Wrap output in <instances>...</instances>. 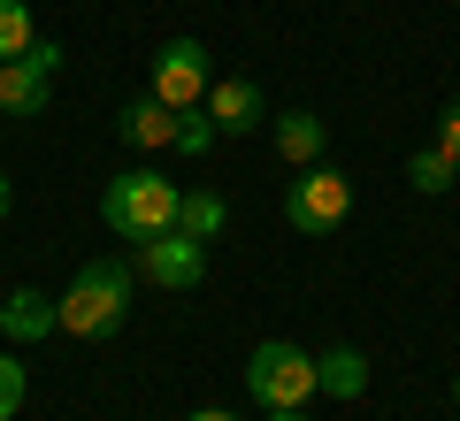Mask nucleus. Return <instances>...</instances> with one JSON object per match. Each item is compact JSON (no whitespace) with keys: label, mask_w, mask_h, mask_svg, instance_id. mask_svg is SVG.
Masks as SVG:
<instances>
[{"label":"nucleus","mask_w":460,"mask_h":421,"mask_svg":"<svg viewBox=\"0 0 460 421\" xmlns=\"http://www.w3.org/2000/svg\"><path fill=\"white\" fill-rule=\"evenodd\" d=\"M177 184L162 177V169H123V177H108V192H100V223L115 230V238H162V230H177Z\"/></svg>","instance_id":"1"},{"label":"nucleus","mask_w":460,"mask_h":421,"mask_svg":"<svg viewBox=\"0 0 460 421\" xmlns=\"http://www.w3.org/2000/svg\"><path fill=\"white\" fill-rule=\"evenodd\" d=\"M54 307H62L69 338H115L123 314H131V268H123V260H84Z\"/></svg>","instance_id":"2"},{"label":"nucleus","mask_w":460,"mask_h":421,"mask_svg":"<svg viewBox=\"0 0 460 421\" xmlns=\"http://www.w3.org/2000/svg\"><path fill=\"white\" fill-rule=\"evenodd\" d=\"M353 215V177L330 162H307L292 177V192H284V223L299 230V238H330V230Z\"/></svg>","instance_id":"3"},{"label":"nucleus","mask_w":460,"mask_h":421,"mask_svg":"<svg viewBox=\"0 0 460 421\" xmlns=\"http://www.w3.org/2000/svg\"><path fill=\"white\" fill-rule=\"evenodd\" d=\"M246 390L253 406H307L314 399V353H299V345H253L246 360Z\"/></svg>","instance_id":"4"},{"label":"nucleus","mask_w":460,"mask_h":421,"mask_svg":"<svg viewBox=\"0 0 460 421\" xmlns=\"http://www.w3.org/2000/svg\"><path fill=\"white\" fill-rule=\"evenodd\" d=\"M54 69H62V47H54V39H31V47H23L16 62H0V115H16V123L47 115Z\"/></svg>","instance_id":"5"},{"label":"nucleus","mask_w":460,"mask_h":421,"mask_svg":"<svg viewBox=\"0 0 460 421\" xmlns=\"http://www.w3.org/2000/svg\"><path fill=\"white\" fill-rule=\"evenodd\" d=\"M208 84H215V62H208L199 39H169V47L154 54V100H162V108H177V115L199 108Z\"/></svg>","instance_id":"6"},{"label":"nucleus","mask_w":460,"mask_h":421,"mask_svg":"<svg viewBox=\"0 0 460 421\" xmlns=\"http://www.w3.org/2000/svg\"><path fill=\"white\" fill-rule=\"evenodd\" d=\"M138 276L162 284V292H199L208 284V245L184 238V230H162V238L138 245Z\"/></svg>","instance_id":"7"},{"label":"nucleus","mask_w":460,"mask_h":421,"mask_svg":"<svg viewBox=\"0 0 460 421\" xmlns=\"http://www.w3.org/2000/svg\"><path fill=\"white\" fill-rule=\"evenodd\" d=\"M208 115H215L223 138H246V130L269 123V100H261V84H253V77H215L208 84Z\"/></svg>","instance_id":"8"},{"label":"nucleus","mask_w":460,"mask_h":421,"mask_svg":"<svg viewBox=\"0 0 460 421\" xmlns=\"http://www.w3.org/2000/svg\"><path fill=\"white\" fill-rule=\"evenodd\" d=\"M47 329H62V307H54L47 292H31V284H16V292L0 299V338L31 345V338H47Z\"/></svg>","instance_id":"9"},{"label":"nucleus","mask_w":460,"mask_h":421,"mask_svg":"<svg viewBox=\"0 0 460 421\" xmlns=\"http://www.w3.org/2000/svg\"><path fill=\"white\" fill-rule=\"evenodd\" d=\"M269 138H277L284 169H307V162H323L330 123H323V115H307V108H292V115H277V123H269Z\"/></svg>","instance_id":"10"},{"label":"nucleus","mask_w":460,"mask_h":421,"mask_svg":"<svg viewBox=\"0 0 460 421\" xmlns=\"http://www.w3.org/2000/svg\"><path fill=\"white\" fill-rule=\"evenodd\" d=\"M115 130H123V138H131L138 153H162V146H177V108H162V100H131V108L115 115Z\"/></svg>","instance_id":"11"},{"label":"nucleus","mask_w":460,"mask_h":421,"mask_svg":"<svg viewBox=\"0 0 460 421\" xmlns=\"http://www.w3.org/2000/svg\"><path fill=\"white\" fill-rule=\"evenodd\" d=\"M314 390H330V399H361V390H368V360L353 353V345L323 353V360H314Z\"/></svg>","instance_id":"12"},{"label":"nucleus","mask_w":460,"mask_h":421,"mask_svg":"<svg viewBox=\"0 0 460 421\" xmlns=\"http://www.w3.org/2000/svg\"><path fill=\"white\" fill-rule=\"evenodd\" d=\"M223 223H230L223 192H184V199H177V230H184V238L215 245V238H223Z\"/></svg>","instance_id":"13"},{"label":"nucleus","mask_w":460,"mask_h":421,"mask_svg":"<svg viewBox=\"0 0 460 421\" xmlns=\"http://www.w3.org/2000/svg\"><path fill=\"white\" fill-rule=\"evenodd\" d=\"M453 177H460V162H453L445 146H414V153H407V184H414V192L438 199V192H453Z\"/></svg>","instance_id":"14"},{"label":"nucleus","mask_w":460,"mask_h":421,"mask_svg":"<svg viewBox=\"0 0 460 421\" xmlns=\"http://www.w3.org/2000/svg\"><path fill=\"white\" fill-rule=\"evenodd\" d=\"M31 0H0V62H16L23 47H31Z\"/></svg>","instance_id":"15"},{"label":"nucleus","mask_w":460,"mask_h":421,"mask_svg":"<svg viewBox=\"0 0 460 421\" xmlns=\"http://www.w3.org/2000/svg\"><path fill=\"white\" fill-rule=\"evenodd\" d=\"M215 138H223V130H215V115H199V108H184V115H177V153H184V162L215 153Z\"/></svg>","instance_id":"16"},{"label":"nucleus","mask_w":460,"mask_h":421,"mask_svg":"<svg viewBox=\"0 0 460 421\" xmlns=\"http://www.w3.org/2000/svg\"><path fill=\"white\" fill-rule=\"evenodd\" d=\"M23 399H31V375H23V360H8V353H0V421H8V414H23Z\"/></svg>","instance_id":"17"},{"label":"nucleus","mask_w":460,"mask_h":421,"mask_svg":"<svg viewBox=\"0 0 460 421\" xmlns=\"http://www.w3.org/2000/svg\"><path fill=\"white\" fill-rule=\"evenodd\" d=\"M429 146H445V153L460 162V92L445 100V115H438V138H429Z\"/></svg>","instance_id":"18"},{"label":"nucleus","mask_w":460,"mask_h":421,"mask_svg":"<svg viewBox=\"0 0 460 421\" xmlns=\"http://www.w3.org/2000/svg\"><path fill=\"white\" fill-rule=\"evenodd\" d=\"M184 421H238V414H223V406H199V414H184Z\"/></svg>","instance_id":"19"},{"label":"nucleus","mask_w":460,"mask_h":421,"mask_svg":"<svg viewBox=\"0 0 460 421\" xmlns=\"http://www.w3.org/2000/svg\"><path fill=\"white\" fill-rule=\"evenodd\" d=\"M8 207H16V184H8V177H0V223H8Z\"/></svg>","instance_id":"20"},{"label":"nucleus","mask_w":460,"mask_h":421,"mask_svg":"<svg viewBox=\"0 0 460 421\" xmlns=\"http://www.w3.org/2000/svg\"><path fill=\"white\" fill-rule=\"evenodd\" d=\"M269 421H307V414H299V406H277V414H269Z\"/></svg>","instance_id":"21"},{"label":"nucleus","mask_w":460,"mask_h":421,"mask_svg":"<svg viewBox=\"0 0 460 421\" xmlns=\"http://www.w3.org/2000/svg\"><path fill=\"white\" fill-rule=\"evenodd\" d=\"M453 406H460V375H453Z\"/></svg>","instance_id":"22"}]
</instances>
